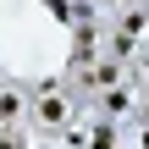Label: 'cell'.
<instances>
[{
	"mask_svg": "<svg viewBox=\"0 0 149 149\" xmlns=\"http://www.w3.org/2000/svg\"><path fill=\"white\" fill-rule=\"evenodd\" d=\"M39 122H50V127L66 122V100H61V94H44V100H39Z\"/></svg>",
	"mask_w": 149,
	"mask_h": 149,
	"instance_id": "obj_1",
	"label": "cell"
},
{
	"mask_svg": "<svg viewBox=\"0 0 149 149\" xmlns=\"http://www.w3.org/2000/svg\"><path fill=\"white\" fill-rule=\"evenodd\" d=\"M0 149H22V138L17 133H0Z\"/></svg>",
	"mask_w": 149,
	"mask_h": 149,
	"instance_id": "obj_3",
	"label": "cell"
},
{
	"mask_svg": "<svg viewBox=\"0 0 149 149\" xmlns=\"http://www.w3.org/2000/svg\"><path fill=\"white\" fill-rule=\"evenodd\" d=\"M22 116V88H0V122Z\"/></svg>",
	"mask_w": 149,
	"mask_h": 149,
	"instance_id": "obj_2",
	"label": "cell"
}]
</instances>
